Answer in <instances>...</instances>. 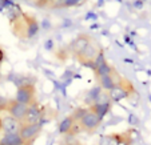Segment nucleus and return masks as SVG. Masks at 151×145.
Segmentation results:
<instances>
[{
	"mask_svg": "<svg viewBox=\"0 0 151 145\" xmlns=\"http://www.w3.org/2000/svg\"><path fill=\"white\" fill-rule=\"evenodd\" d=\"M75 124H76V121H75V119L70 114V116H67V117H64V119L60 121V124H59V132H60V134H70L71 133V131H72V128L75 127Z\"/></svg>",
	"mask_w": 151,
	"mask_h": 145,
	"instance_id": "13",
	"label": "nucleus"
},
{
	"mask_svg": "<svg viewBox=\"0 0 151 145\" xmlns=\"http://www.w3.org/2000/svg\"><path fill=\"white\" fill-rule=\"evenodd\" d=\"M20 124L22 122L17 121L16 119H14L9 114L0 119V127H1V131L6 134H19Z\"/></svg>",
	"mask_w": 151,
	"mask_h": 145,
	"instance_id": "11",
	"label": "nucleus"
},
{
	"mask_svg": "<svg viewBox=\"0 0 151 145\" xmlns=\"http://www.w3.org/2000/svg\"><path fill=\"white\" fill-rule=\"evenodd\" d=\"M120 77L122 76L116 72V69H114L111 73L96 76V81H98V85H99L100 89H103V91H106V92H110L114 88L115 84L120 80Z\"/></svg>",
	"mask_w": 151,
	"mask_h": 145,
	"instance_id": "10",
	"label": "nucleus"
},
{
	"mask_svg": "<svg viewBox=\"0 0 151 145\" xmlns=\"http://www.w3.org/2000/svg\"><path fill=\"white\" fill-rule=\"evenodd\" d=\"M92 40H94V39H92L90 35H87V33H80L79 36H76V37H75V39L71 41V43L68 44L67 49H68V52L72 55V56L76 57L78 55H80L83 51H84V48L88 45L90 43H91Z\"/></svg>",
	"mask_w": 151,
	"mask_h": 145,
	"instance_id": "8",
	"label": "nucleus"
},
{
	"mask_svg": "<svg viewBox=\"0 0 151 145\" xmlns=\"http://www.w3.org/2000/svg\"><path fill=\"white\" fill-rule=\"evenodd\" d=\"M100 122H102V119L87 109V112H86V113L79 119V121H78V125H79L80 131L94 132V131H96V129L99 128Z\"/></svg>",
	"mask_w": 151,
	"mask_h": 145,
	"instance_id": "5",
	"label": "nucleus"
},
{
	"mask_svg": "<svg viewBox=\"0 0 151 145\" xmlns=\"http://www.w3.org/2000/svg\"><path fill=\"white\" fill-rule=\"evenodd\" d=\"M0 65H1V64H0Z\"/></svg>",
	"mask_w": 151,
	"mask_h": 145,
	"instance_id": "18",
	"label": "nucleus"
},
{
	"mask_svg": "<svg viewBox=\"0 0 151 145\" xmlns=\"http://www.w3.org/2000/svg\"><path fill=\"white\" fill-rule=\"evenodd\" d=\"M11 29L19 39H31L37 32V21L26 12H17L11 19Z\"/></svg>",
	"mask_w": 151,
	"mask_h": 145,
	"instance_id": "1",
	"label": "nucleus"
},
{
	"mask_svg": "<svg viewBox=\"0 0 151 145\" xmlns=\"http://www.w3.org/2000/svg\"><path fill=\"white\" fill-rule=\"evenodd\" d=\"M4 111L8 112L9 116H12L14 119H16L17 121H23L24 117H26V113L28 111V107L22 104V102L16 101V100H7L6 108Z\"/></svg>",
	"mask_w": 151,
	"mask_h": 145,
	"instance_id": "9",
	"label": "nucleus"
},
{
	"mask_svg": "<svg viewBox=\"0 0 151 145\" xmlns=\"http://www.w3.org/2000/svg\"><path fill=\"white\" fill-rule=\"evenodd\" d=\"M42 131V125L40 124H20L19 129V136L23 141V144H28V142L34 141L37 137V134Z\"/></svg>",
	"mask_w": 151,
	"mask_h": 145,
	"instance_id": "7",
	"label": "nucleus"
},
{
	"mask_svg": "<svg viewBox=\"0 0 151 145\" xmlns=\"http://www.w3.org/2000/svg\"><path fill=\"white\" fill-rule=\"evenodd\" d=\"M0 145H24L19 134H6L1 139Z\"/></svg>",
	"mask_w": 151,
	"mask_h": 145,
	"instance_id": "14",
	"label": "nucleus"
},
{
	"mask_svg": "<svg viewBox=\"0 0 151 145\" xmlns=\"http://www.w3.org/2000/svg\"><path fill=\"white\" fill-rule=\"evenodd\" d=\"M111 102L112 101L110 100L109 95H107V93H102L99 97H98L96 101L88 107V111L92 112V113H95L96 116H99L100 119H103L106 114L109 113L110 108H111Z\"/></svg>",
	"mask_w": 151,
	"mask_h": 145,
	"instance_id": "6",
	"label": "nucleus"
},
{
	"mask_svg": "<svg viewBox=\"0 0 151 145\" xmlns=\"http://www.w3.org/2000/svg\"><path fill=\"white\" fill-rule=\"evenodd\" d=\"M59 145H83V144L76 136L64 134V136L62 137V140L59 141Z\"/></svg>",
	"mask_w": 151,
	"mask_h": 145,
	"instance_id": "15",
	"label": "nucleus"
},
{
	"mask_svg": "<svg viewBox=\"0 0 151 145\" xmlns=\"http://www.w3.org/2000/svg\"><path fill=\"white\" fill-rule=\"evenodd\" d=\"M87 0H62L59 4V7L62 8H71V7H79L83 6Z\"/></svg>",
	"mask_w": 151,
	"mask_h": 145,
	"instance_id": "16",
	"label": "nucleus"
},
{
	"mask_svg": "<svg viewBox=\"0 0 151 145\" xmlns=\"http://www.w3.org/2000/svg\"><path fill=\"white\" fill-rule=\"evenodd\" d=\"M134 93H135V88L132 85V82L130 80L124 79V77H120V80L114 85V88L110 92H107L110 100L115 102L122 101L124 99H130Z\"/></svg>",
	"mask_w": 151,
	"mask_h": 145,
	"instance_id": "2",
	"label": "nucleus"
},
{
	"mask_svg": "<svg viewBox=\"0 0 151 145\" xmlns=\"http://www.w3.org/2000/svg\"><path fill=\"white\" fill-rule=\"evenodd\" d=\"M43 116V111L36 102L32 104L31 107H28V111L26 113V117L22 122L24 124H40V120H42Z\"/></svg>",
	"mask_w": 151,
	"mask_h": 145,
	"instance_id": "12",
	"label": "nucleus"
},
{
	"mask_svg": "<svg viewBox=\"0 0 151 145\" xmlns=\"http://www.w3.org/2000/svg\"><path fill=\"white\" fill-rule=\"evenodd\" d=\"M6 104H7V100L4 99V97L0 96V112L4 111V108H6Z\"/></svg>",
	"mask_w": 151,
	"mask_h": 145,
	"instance_id": "17",
	"label": "nucleus"
},
{
	"mask_svg": "<svg viewBox=\"0 0 151 145\" xmlns=\"http://www.w3.org/2000/svg\"><path fill=\"white\" fill-rule=\"evenodd\" d=\"M100 53H103L102 48L99 47V44H96L94 40H92L91 43L84 48V51H83L80 55H78L75 59H76L82 65L94 69L95 61H96V59L100 56Z\"/></svg>",
	"mask_w": 151,
	"mask_h": 145,
	"instance_id": "3",
	"label": "nucleus"
},
{
	"mask_svg": "<svg viewBox=\"0 0 151 145\" xmlns=\"http://www.w3.org/2000/svg\"><path fill=\"white\" fill-rule=\"evenodd\" d=\"M15 100L27 107H31L36 102V88L34 84H22L16 91Z\"/></svg>",
	"mask_w": 151,
	"mask_h": 145,
	"instance_id": "4",
	"label": "nucleus"
}]
</instances>
